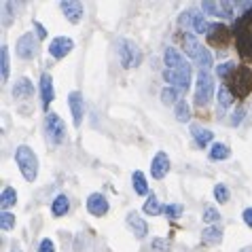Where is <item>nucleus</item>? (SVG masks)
I'll list each match as a JSON object with an SVG mask.
<instances>
[{"label":"nucleus","instance_id":"f257e3e1","mask_svg":"<svg viewBox=\"0 0 252 252\" xmlns=\"http://www.w3.org/2000/svg\"><path fill=\"white\" fill-rule=\"evenodd\" d=\"M180 43H183L185 53L199 66V70H210V68L214 66L212 53L208 51V47H204V45L199 43V38L195 36V34L183 32V34H180Z\"/></svg>","mask_w":252,"mask_h":252},{"label":"nucleus","instance_id":"f03ea898","mask_svg":"<svg viewBox=\"0 0 252 252\" xmlns=\"http://www.w3.org/2000/svg\"><path fill=\"white\" fill-rule=\"evenodd\" d=\"M15 163L19 167V172H22L24 180H28V183H34L38 176V157L36 153H34L30 146H17L15 149Z\"/></svg>","mask_w":252,"mask_h":252},{"label":"nucleus","instance_id":"7ed1b4c3","mask_svg":"<svg viewBox=\"0 0 252 252\" xmlns=\"http://www.w3.org/2000/svg\"><path fill=\"white\" fill-rule=\"evenodd\" d=\"M233 36H235L240 53L244 58L252 60V11L237 19V24L233 28Z\"/></svg>","mask_w":252,"mask_h":252},{"label":"nucleus","instance_id":"20e7f679","mask_svg":"<svg viewBox=\"0 0 252 252\" xmlns=\"http://www.w3.org/2000/svg\"><path fill=\"white\" fill-rule=\"evenodd\" d=\"M214 95V79L210 74V70H199L197 81H195V104L197 108H206L212 102Z\"/></svg>","mask_w":252,"mask_h":252},{"label":"nucleus","instance_id":"39448f33","mask_svg":"<svg viewBox=\"0 0 252 252\" xmlns=\"http://www.w3.org/2000/svg\"><path fill=\"white\" fill-rule=\"evenodd\" d=\"M115 45H117L119 62H121V66H123L125 70H129V68H134V66L140 64L142 55H140L138 47L131 43V40H127V38H117V40H115Z\"/></svg>","mask_w":252,"mask_h":252},{"label":"nucleus","instance_id":"423d86ee","mask_svg":"<svg viewBox=\"0 0 252 252\" xmlns=\"http://www.w3.org/2000/svg\"><path fill=\"white\" fill-rule=\"evenodd\" d=\"M229 83H231V94L237 95V97H246L252 89V72L248 66H240L233 74L229 76Z\"/></svg>","mask_w":252,"mask_h":252},{"label":"nucleus","instance_id":"0eeeda50","mask_svg":"<svg viewBox=\"0 0 252 252\" xmlns=\"http://www.w3.org/2000/svg\"><path fill=\"white\" fill-rule=\"evenodd\" d=\"M45 134L49 138V142L53 146H58L64 142L66 138V123L58 113H47V119H45Z\"/></svg>","mask_w":252,"mask_h":252},{"label":"nucleus","instance_id":"6e6552de","mask_svg":"<svg viewBox=\"0 0 252 252\" xmlns=\"http://www.w3.org/2000/svg\"><path fill=\"white\" fill-rule=\"evenodd\" d=\"M178 26L183 28V30H191V34H208L212 24H208L206 17L197 11H185L183 15L178 17Z\"/></svg>","mask_w":252,"mask_h":252},{"label":"nucleus","instance_id":"1a4fd4ad","mask_svg":"<svg viewBox=\"0 0 252 252\" xmlns=\"http://www.w3.org/2000/svg\"><path fill=\"white\" fill-rule=\"evenodd\" d=\"M163 64L165 70H172L176 74H185V76H191V64L178 53L176 47H165L163 51Z\"/></svg>","mask_w":252,"mask_h":252},{"label":"nucleus","instance_id":"9d476101","mask_svg":"<svg viewBox=\"0 0 252 252\" xmlns=\"http://www.w3.org/2000/svg\"><path fill=\"white\" fill-rule=\"evenodd\" d=\"M15 53L22 60H34L38 53V36H34L32 32L22 34L15 43Z\"/></svg>","mask_w":252,"mask_h":252},{"label":"nucleus","instance_id":"9b49d317","mask_svg":"<svg viewBox=\"0 0 252 252\" xmlns=\"http://www.w3.org/2000/svg\"><path fill=\"white\" fill-rule=\"evenodd\" d=\"M72 49H74V40L70 36H58V38H53L51 43H49V53H51L53 60L68 58V55L72 53Z\"/></svg>","mask_w":252,"mask_h":252},{"label":"nucleus","instance_id":"f8f14e48","mask_svg":"<svg viewBox=\"0 0 252 252\" xmlns=\"http://www.w3.org/2000/svg\"><path fill=\"white\" fill-rule=\"evenodd\" d=\"M201 11L206 15H214V17H233L235 11V2H201Z\"/></svg>","mask_w":252,"mask_h":252},{"label":"nucleus","instance_id":"ddd939ff","mask_svg":"<svg viewBox=\"0 0 252 252\" xmlns=\"http://www.w3.org/2000/svg\"><path fill=\"white\" fill-rule=\"evenodd\" d=\"M167 174H170V157H167V153L159 151L151 161V176L155 180H163Z\"/></svg>","mask_w":252,"mask_h":252},{"label":"nucleus","instance_id":"4468645a","mask_svg":"<svg viewBox=\"0 0 252 252\" xmlns=\"http://www.w3.org/2000/svg\"><path fill=\"white\" fill-rule=\"evenodd\" d=\"M68 106H70V113H72V123H74V127H81L83 115H85L83 94H81V92H70V94H68Z\"/></svg>","mask_w":252,"mask_h":252},{"label":"nucleus","instance_id":"2eb2a0df","mask_svg":"<svg viewBox=\"0 0 252 252\" xmlns=\"http://www.w3.org/2000/svg\"><path fill=\"white\" fill-rule=\"evenodd\" d=\"M208 43L210 45H219V47H225L231 36H233V32L229 30L227 26H222V24H214V26H210V30H208Z\"/></svg>","mask_w":252,"mask_h":252},{"label":"nucleus","instance_id":"dca6fc26","mask_svg":"<svg viewBox=\"0 0 252 252\" xmlns=\"http://www.w3.org/2000/svg\"><path fill=\"white\" fill-rule=\"evenodd\" d=\"M108 210H110L108 199L102 193H92L87 197V212L92 216H106Z\"/></svg>","mask_w":252,"mask_h":252},{"label":"nucleus","instance_id":"f3484780","mask_svg":"<svg viewBox=\"0 0 252 252\" xmlns=\"http://www.w3.org/2000/svg\"><path fill=\"white\" fill-rule=\"evenodd\" d=\"M40 100H43V108L49 110V106H51V102L55 100V89H53V79L49 72H43L40 74Z\"/></svg>","mask_w":252,"mask_h":252},{"label":"nucleus","instance_id":"a211bd4d","mask_svg":"<svg viewBox=\"0 0 252 252\" xmlns=\"http://www.w3.org/2000/svg\"><path fill=\"white\" fill-rule=\"evenodd\" d=\"M125 222H127V227L131 229V233H134L138 240H144L146 233H149V225H146V220L138 212H129Z\"/></svg>","mask_w":252,"mask_h":252},{"label":"nucleus","instance_id":"6ab92c4d","mask_svg":"<svg viewBox=\"0 0 252 252\" xmlns=\"http://www.w3.org/2000/svg\"><path fill=\"white\" fill-rule=\"evenodd\" d=\"M60 9H62L64 17L68 19L70 24H79L83 19V4L81 2H74V0H64V2H60Z\"/></svg>","mask_w":252,"mask_h":252},{"label":"nucleus","instance_id":"aec40b11","mask_svg":"<svg viewBox=\"0 0 252 252\" xmlns=\"http://www.w3.org/2000/svg\"><path fill=\"white\" fill-rule=\"evenodd\" d=\"M32 94H34V87H32V83H30L28 76L17 79L15 85H13V89H11V95L15 97V100H28V97H32Z\"/></svg>","mask_w":252,"mask_h":252},{"label":"nucleus","instance_id":"412c9836","mask_svg":"<svg viewBox=\"0 0 252 252\" xmlns=\"http://www.w3.org/2000/svg\"><path fill=\"white\" fill-rule=\"evenodd\" d=\"M191 136H193L195 142H197L199 149H206V146L214 140L212 131L206 129V127H199V125H191Z\"/></svg>","mask_w":252,"mask_h":252},{"label":"nucleus","instance_id":"4be33fe9","mask_svg":"<svg viewBox=\"0 0 252 252\" xmlns=\"http://www.w3.org/2000/svg\"><path fill=\"white\" fill-rule=\"evenodd\" d=\"M201 242L208 244V246H219L222 242V229L219 225H212V227H206L201 231Z\"/></svg>","mask_w":252,"mask_h":252},{"label":"nucleus","instance_id":"5701e85b","mask_svg":"<svg viewBox=\"0 0 252 252\" xmlns=\"http://www.w3.org/2000/svg\"><path fill=\"white\" fill-rule=\"evenodd\" d=\"M68 210H70V199H68V195H58V197L53 199V204H51V214L55 216V219H60V216H66L68 214Z\"/></svg>","mask_w":252,"mask_h":252},{"label":"nucleus","instance_id":"b1692460","mask_svg":"<svg viewBox=\"0 0 252 252\" xmlns=\"http://www.w3.org/2000/svg\"><path fill=\"white\" fill-rule=\"evenodd\" d=\"M208 157L212 159V161H225V159L231 157V149H229L227 144H222V142H214L212 146H210Z\"/></svg>","mask_w":252,"mask_h":252},{"label":"nucleus","instance_id":"393cba45","mask_svg":"<svg viewBox=\"0 0 252 252\" xmlns=\"http://www.w3.org/2000/svg\"><path fill=\"white\" fill-rule=\"evenodd\" d=\"M131 185H134V191L140 195V197H144V195H151L149 191V183H146V178H144V174L136 170L134 174H131Z\"/></svg>","mask_w":252,"mask_h":252},{"label":"nucleus","instance_id":"a878e982","mask_svg":"<svg viewBox=\"0 0 252 252\" xmlns=\"http://www.w3.org/2000/svg\"><path fill=\"white\" fill-rule=\"evenodd\" d=\"M216 102H219V115H222L231 104H233V94H231V89L222 85L219 89V95H216Z\"/></svg>","mask_w":252,"mask_h":252},{"label":"nucleus","instance_id":"bb28decb","mask_svg":"<svg viewBox=\"0 0 252 252\" xmlns=\"http://www.w3.org/2000/svg\"><path fill=\"white\" fill-rule=\"evenodd\" d=\"M17 204V191L13 187H6L2 195H0V206H2V212H6L9 208H13Z\"/></svg>","mask_w":252,"mask_h":252},{"label":"nucleus","instance_id":"cd10ccee","mask_svg":"<svg viewBox=\"0 0 252 252\" xmlns=\"http://www.w3.org/2000/svg\"><path fill=\"white\" fill-rule=\"evenodd\" d=\"M183 100V97H180V92L178 89H174V87H163L161 89V102L165 104V106H176V104Z\"/></svg>","mask_w":252,"mask_h":252},{"label":"nucleus","instance_id":"c85d7f7f","mask_svg":"<svg viewBox=\"0 0 252 252\" xmlns=\"http://www.w3.org/2000/svg\"><path fill=\"white\" fill-rule=\"evenodd\" d=\"M161 210H163V206H159V199L155 197V193L151 191L149 199H146L144 206H142V212L149 214V216H157V214H161Z\"/></svg>","mask_w":252,"mask_h":252},{"label":"nucleus","instance_id":"c756f323","mask_svg":"<svg viewBox=\"0 0 252 252\" xmlns=\"http://www.w3.org/2000/svg\"><path fill=\"white\" fill-rule=\"evenodd\" d=\"M0 64H2V83L9 81L11 76V60H9V47H0Z\"/></svg>","mask_w":252,"mask_h":252},{"label":"nucleus","instance_id":"7c9ffc66","mask_svg":"<svg viewBox=\"0 0 252 252\" xmlns=\"http://www.w3.org/2000/svg\"><path fill=\"white\" fill-rule=\"evenodd\" d=\"M174 108H176V121L178 123H189V119H191V106H189V102L185 100V97Z\"/></svg>","mask_w":252,"mask_h":252},{"label":"nucleus","instance_id":"2f4dec72","mask_svg":"<svg viewBox=\"0 0 252 252\" xmlns=\"http://www.w3.org/2000/svg\"><path fill=\"white\" fill-rule=\"evenodd\" d=\"M201 219H204V222L208 227H212V225H216V222L220 220V212L216 208H212V206H208L206 210H204V216H201Z\"/></svg>","mask_w":252,"mask_h":252},{"label":"nucleus","instance_id":"473e14b6","mask_svg":"<svg viewBox=\"0 0 252 252\" xmlns=\"http://www.w3.org/2000/svg\"><path fill=\"white\" fill-rule=\"evenodd\" d=\"M235 62H225V64H219L216 66V76H219V79H229L231 74L235 72Z\"/></svg>","mask_w":252,"mask_h":252},{"label":"nucleus","instance_id":"72a5a7b5","mask_svg":"<svg viewBox=\"0 0 252 252\" xmlns=\"http://www.w3.org/2000/svg\"><path fill=\"white\" fill-rule=\"evenodd\" d=\"M183 212H185V208L180 204H167V206H163V210H161V214H165L167 219H180Z\"/></svg>","mask_w":252,"mask_h":252},{"label":"nucleus","instance_id":"f704fd0d","mask_svg":"<svg viewBox=\"0 0 252 252\" xmlns=\"http://www.w3.org/2000/svg\"><path fill=\"white\" fill-rule=\"evenodd\" d=\"M13 227H15V214L6 210V212L0 214V229L2 231H13Z\"/></svg>","mask_w":252,"mask_h":252},{"label":"nucleus","instance_id":"c9c22d12","mask_svg":"<svg viewBox=\"0 0 252 252\" xmlns=\"http://www.w3.org/2000/svg\"><path fill=\"white\" fill-rule=\"evenodd\" d=\"M214 199L219 201V204H227L229 201V189L225 185H216L214 187Z\"/></svg>","mask_w":252,"mask_h":252},{"label":"nucleus","instance_id":"e433bc0d","mask_svg":"<svg viewBox=\"0 0 252 252\" xmlns=\"http://www.w3.org/2000/svg\"><path fill=\"white\" fill-rule=\"evenodd\" d=\"M151 246H153V250H157V252H167L170 250V242H167L165 237H155Z\"/></svg>","mask_w":252,"mask_h":252},{"label":"nucleus","instance_id":"4c0bfd02","mask_svg":"<svg viewBox=\"0 0 252 252\" xmlns=\"http://www.w3.org/2000/svg\"><path fill=\"white\" fill-rule=\"evenodd\" d=\"M36 252H55V244L53 240H49V237H43L38 244V250Z\"/></svg>","mask_w":252,"mask_h":252},{"label":"nucleus","instance_id":"58836bf2","mask_svg":"<svg viewBox=\"0 0 252 252\" xmlns=\"http://www.w3.org/2000/svg\"><path fill=\"white\" fill-rule=\"evenodd\" d=\"M244 115H246L244 106H237V108H235V113H233V119H231V123H233V125H240V123H242V119H244Z\"/></svg>","mask_w":252,"mask_h":252},{"label":"nucleus","instance_id":"ea45409f","mask_svg":"<svg viewBox=\"0 0 252 252\" xmlns=\"http://www.w3.org/2000/svg\"><path fill=\"white\" fill-rule=\"evenodd\" d=\"M34 28H36V36H38L40 40H43V38H47V30H45V26H43V24L34 19Z\"/></svg>","mask_w":252,"mask_h":252},{"label":"nucleus","instance_id":"a19ab883","mask_svg":"<svg viewBox=\"0 0 252 252\" xmlns=\"http://www.w3.org/2000/svg\"><path fill=\"white\" fill-rule=\"evenodd\" d=\"M242 219H244V222H246V225L252 229V208H246L242 212Z\"/></svg>","mask_w":252,"mask_h":252},{"label":"nucleus","instance_id":"79ce46f5","mask_svg":"<svg viewBox=\"0 0 252 252\" xmlns=\"http://www.w3.org/2000/svg\"><path fill=\"white\" fill-rule=\"evenodd\" d=\"M240 252H252V246H246V248H242Z\"/></svg>","mask_w":252,"mask_h":252}]
</instances>
